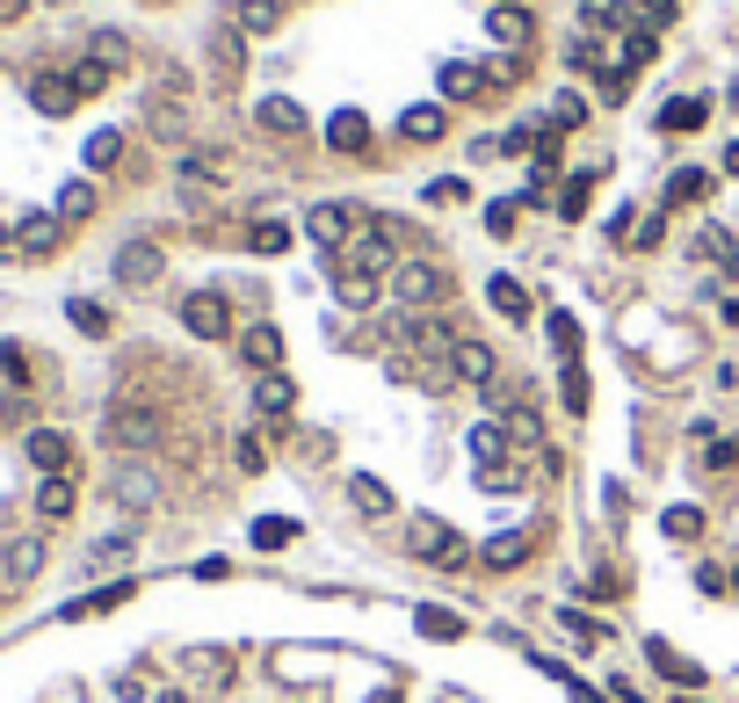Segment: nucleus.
Wrapping results in <instances>:
<instances>
[{"instance_id":"1","label":"nucleus","mask_w":739,"mask_h":703,"mask_svg":"<svg viewBox=\"0 0 739 703\" xmlns=\"http://www.w3.org/2000/svg\"><path fill=\"white\" fill-rule=\"evenodd\" d=\"M160 436H167V421H160L145 399H117V406L102 414V442H117V450H138V458H145Z\"/></svg>"},{"instance_id":"2","label":"nucleus","mask_w":739,"mask_h":703,"mask_svg":"<svg viewBox=\"0 0 739 703\" xmlns=\"http://www.w3.org/2000/svg\"><path fill=\"white\" fill-rule=\"evenodd\" d=\"M443 290H449V276L435 262H399L392 268V298L406 305V312H421V305H443Z\"/></svg>"},{"instance_id":"3","label":"nucleus","mask_w":739,"mask_h":703,"mask_svg":"<svg viewBox=\"0 0 739 703\" xmlns=\"http://www.w3.org/2000/svg\"><path fill=\"white\" fill-rule=\"evenodd\" d=\"M392 268H399V246H392V232H384V226H362L356 240H348V276L378 283V276H392Z\"/></svg>"},{"instance_id":"4","label":"nucleus","mask_w":739,"mask_h":703,"mask_svg":"<svg viewBox=\"0 0 739 703\" xmlns=\"http://www.w3.org/2000/svg\"><path fill=\"white\" fill-rule=\"evenodd\" d=\"M182 327H189L196 341H225L232 334V305H225L218 290H189V298H182Z\"/></svg>"},{"instance_id":"5","label":"nucleus","mask_w":739,"mask_h":703,"mask_svg":"<svg viewBox=\"0 0 739 703\" xmlns=\"http://www.w3.org/2000/svg\"><path fill=\"white\" fill-rule=\"evenodd\" d=\"M392 341H399V349H413V355H449L465 334H449V327H435V319H421V312H399L392 319Z\"/></svg>"},{"instance_id":"6","label":"nucleus","mask_w":739,"mask_h":703,"mask_svg":"<svg viewBox=\"0 0 739 703\" xmlns=\"http://www.w3.org/2000/svg\"><path fill=\"white\" fill-rule=\"evenodd\" d=\"M160 268H167V254H160L153 240H123V246H117V283H131V290L160 283Z\"/></svg>"},{"instance_id":"7","label":"nucleus","mask_w":739,"mask_h":703,"mask_svg":"<svg viewBox=\"0 0 739 703\" xmlns=\"http://www.w3.org/2000/svg\"><path fill=\"white\" fill-rule=\"evenodd\" d=\"M406 551H413V559H435V565H443L449 551H457V529H449L443 515H413V523H406Z\"/></svg>"},{"instance_id":"8","label":"nucleus","mask_w":739,"mask_h":703,"mask_svg":"<svg viewBox=\"0 0 739 703\" xmlns=\"http://www.w3.org/2000/svg\"><path fill=\"white\" fill-rule=\"evenodd\" d=\"M22 458H30L44 479H58V472L73 464V442L58 436V428H30V436H22Z\"/></svg>"},{"instance_id":"9","label":"nucleus","mask_w":739,"mask_h":703,"mask_svg":"<svg viewBox=\"0 0 739 703\" xmlns=\"http://www.w3.org/2000/svg\"><path fill=\"white\" fill-rule=\"evenodd\" d=\"M109 493H117V508H131V515H145L160 501V479L145 472V464H123L117 479H109Z\"/></svg>"},{"instance_id":"10","label":"nucleus","mask_w":739,"mask_h":703,"mask_svg":"<svg viewBox=\"0 0 739 703\" xmlns=\"http://www.w3.org/2000/svg\"><path fill=\"white\" fill-rule=\"evenodd\" d=\"M493 349H486V341H457V349H449V377H465V385H493Z\"/></svg>"},{"instance_id":"11","label":"nucleus","mask_w":739,"mask_h":703,"mask_svg":"<svg viewBox=\"0 0 739 703\" xmlns=\"http://www.w3.org/2000/svg\"><path fill=\"white\" fill-rule=\"evenodd\" d=\"M0 573H8V587H30L36 573H44V545H36V537H15V545L0 551Z\"/></svg>"},{"instance_id":"12","label":"nucleus","mask_w":739,"mask_h":703,"mask_svg":"<svg viewBox=\"0 0 739 703\" xmlns=\"http://www.w3.org/2000/svg\"><path fill=\"white\" fill-rule=\"evenodd\" d=\"M240 355L261 370V377H275V370H283V334H275V327H247V334H240Z\"/></svg>"},{"instance_id":"13","label":"nucleus","mask_w":739,"mask_h":703,"mask_svg":"<svg viewBox=\"0 0 739 703\" xmlns=\"http://www.w3.org/2000/svg\"><path fill=\"white\" fill-rule=\"evenodd\" d=\"M348 501H356L362 515H399V501H392V486H384V479H370V472H348Z\"/></svg>"},{"instance_id":"14","label":"nucleus","mask_w":739,"mask_h":703,"mask_svg":"<svg viewBox=\"0 0 739 703\" xmlns=\"http://www.w3.org/2000/svg\"><path fill=\"white\" fill-rule=\"evenodd\" d=\"M58 226H66L58 211H36V218H22V226H15V254H52V246H58Z\"/></svg>"},{"instance_id":"15","label":"nucleus","mask_w":739,"mask_h":703,"mask_svg":"<svg viewBox=\"0 0 739 703\" xmlns=\"http://www.w3.org/2000/svg\"><path fill=\"white\" fill-rule=\"evenodd\" d=\"M645 660H653V668L667 674V682H682V689H696V682H704V668H696V660H682V652H674L667 638H645Z\"/></svg>"},{"instance_id":"16","label":"nucleus","mask_w":739,"mask_h":703,"mask_svg":"<svg viewBox=\"0 0 739 703\" xmlns=\"http://www.w3.org/2000/svg\"><path fill=\"white\" fill-rule=\"evenodd\" d=\"M312 240H327V246H341L348 232H356V211H348V204H312Z\"/></svg>"},{"instance_id":"17","label":"nucleus","mask_w":739,"mask_h":703,"mask_svg":"<svg viewBox=\"0 0 739 703\" xmlns=\"http://www.w3.org/2000/svg\"><path fill=\"white\" fill-rule=\"evenodd\" d=\"M327 145H334V153H362V145H370V123H362V109H334Z\"/></svg>"},{"instance_id":"18","label":"nucleus","mask_w":739,"mask_h":703,"mask_svg":"<svg viewBox=\"0 0 739 703\" xmlns=\"http://www.w3.org/2000/svg\"><path fill=\"white\" fill-rule=\"evenodd\" d=\"M486 565H493V573H508V565H522L530 559V537H522V529H500V537H486V551H479Z\"/></svg>"},{"instance_id":"19","label":"nucleus","mask_w":739,"mask_h":703,"mask_svg":"<svg viewBox=\"0 0 739 703\" xmlns=\"http://www.w3.org/2000/svg\"><path fill=\"white\" fill-rule=\"evenodd\" d=\"M30 102L44 109V117H66V109L80 102V88H73V80H52V73H44V80H30Z\"/></svg>"},{"instance_id":"20","label":"nucleus","mask_w":739,"mask_h":703,"mask_svg":"<svg viewBox=\"0 0 739 703\" xmlns=\"http://www.w3.org/2000/svg\"><path fill=\"white\" fill-rule=\"evenodd\" d=\"M399 131H406L413 145H435V139H443V131H449V117H443V109H435V102H421V109H406V117H399Z\"/></svg>"},{"instance_id":"21","label":"nucleus","mask_w":739,"mask_h":703,"mask_svg":"<svg viewBox=\"0 0 739 703\" xmlns=\"http://www.w3.org/2000/svg\"><path fill=\"white\" fill-rule=\"evenodd\" d=\"M232 22H240V36H269L275 22H283V0H240Z\"/></svg>"},{"instance_id":"22","label":"nucleus","mask_w":739,"mask_h":703,"mask_svg":"<svg viewBox=\"0 0 739 703\" xmlns=\"http://www.w3.org/2000/svg\"><path fill=\"white\" fill-rule=\"evenodd\" d=\"M261 131H275V139H291V131H305V109H297L291 95H269V102H261Z\"/></svg>"},{"instance_id":"23","label":"nucleus","mask_w":739,"mask_h":703,"mask_svg":"<svg viewBox=\"0 0 739 703\" xmlns=\"http://www.w3.org/2000/svg\"><path fill=\"white\" fill-rule=\"evenodd\" d=\"M486 298H493L500 319H530V290H522L515 276H493V283H486Z\"/></svg>"},{"instance_id":"24","label":"nucleus","mask_w":739,"mask_h":703,"mask_svg":"<svg viewBox=\"0 0 739 703\" xmlns=\"http://www.w3.org/2000/svg\"><path fill=\"white\" fill-rule=\"evenodd\" d=\"M704 117H710V102H704V95H674V102L660 109V131H696Z\"/></svg>"},{"instance_id":"25","label":"nucleus","mask_w":739,"mask_h":703,"mask_svg":"<svg viewBox=\"0 0 739 703\" xmlns=\"http://www.w3.org/2000/svg\"><path fill=\"white\" fill-rule=\"evenodd\" d=\"M131 551H138L131 529H117V537H95V545H87V573H102V565H123Z\"/></svg>"},{"instance_id":"26","label":"nucleus","mask_w":739,"mask_h":703,"mask_svg":"<svg viewBox=\"0 0 739 703\" xmlns=\"http://www.w3.org/2000/svg\"><path fill=\"white\" fill-rule=\"evenodd\" d=\"M291 399H297V392H291V377H283V370H275V377H261V385H254V406H261V414H269V421H283V414H291Z\"/></svg>"},{"instance_id":"27","label":"nucleus","mask_w":739,"mask_h":703,"mask_svg":"<svg viewBox=\"0 0 739 703\" xmlns=\"http://www.w3.org/2000/svg\"><path fill=\"white\" fill-rule=\"evenodd\" d=\"M508 442H522L530 458H551V450H544V428H536L530 406H508Z\"/></svg>"},{"instance_id":"28","label":"nucleus","mask_w":739,"mask_h":703,"mask_svg":"<svg viewBox=\"0 0 739 703\" xmlns=\"http://www.w3.org/2000/svg\"><path fill=\"white\" fill-rule=\"evenodd\" d=\"M660 529H667L674 545H682V537H704V508H696V501H674V508L660 515Z\"/></svg>"},{"instance_id":"29","label":"nucleus","mask_w":739,"mask_h":703,"mask_svg":"<svg viewBox=\"0 0 739 703\" xmlns=\"http://www.w3.org/2000/svg\"><path fill=\"white\" fill-rule=\"evenodd\" d=\"M471 458H479V472H486V464H500V458H508V428L479 421V428H471Z\"/></svg>"},{"instance_id":"30","label":"nucleus","mask_w":739,"mask_h":703,"mask_svg":"<svg viewBox=\"0 0 739 703\" xmlns=\"http://www.w3.org/2000/svg\"><path fill=\"white\" fill-rule=\"evenodd\" d=\"M36 515H52V523H58V515H73V479L66 472L36 486Z\"/></svg>"},{"instance_id":"31","label":"nucleus","mask_w":739,"mask_h":703,"mask_svg":"<svg viewBox=\"0 0 739 703\" xmlns=\"http://www.w3.org/2000/svg\"><path fill=\"white\" fill-rule=\"evenodd\" d=\"M486 30H493L500 44H530V15H522V8H493V15H486Z\"/></svg>"},{"instance_id":"32","label":"nucleus","mask_w":739,"mask_h":703,"mask_svg":"<svg viewBox=\"0 0 739 703\" xmlns=\"http://www.w3.org/2000/svg\"><path fill=\"white\" fill-rule=\"evenodd\" d=\"M291 537H297L291 515H261V523H254V551H283Z\"/></svg>"},{"instance_id":"33","label":"nucleus","mask_w":739,"mask_h":703,"mask_svg":"<svg viewBox=\"0 0 739 703\" xmlns=\"http://www.w3.org/2000/svg\"><path fill=\"white\" fill-rule=\"evenodd\" d=\"M479 88H486V73H479V66H443V95H449V102H471Z\"/></svg>"},{"instance_id":"34","label":"nucleus","mask_w":739,"mask_h":703,"mask_svg":"<svg viewBox=\"0 0 739 703\" xmlns=\"http://www.w3.org/2000/svg\"><path fill=\"white\" fill-rule=\"evenodd\" d=\"M87 211H95V189H87V182H66V189H58V218L73 226V218H87Z\"/></svg>"},{"instance_id":"35","label":"nucleus","mask_w":739,"mask_h":703,"mask_svg":"<svg viewBox=\"0 0 739 703\" xmlns=\"http://www.w3.org/2000/svg\"><path fill=\"white\" fill-rule=\"evenodd\" d=\"M247 246H254V254H283V246H291V226H275V218H261V226L247 232Z\"/></svg>"},{"instance_id":"36","label":"nucleus","mask_w":739,"mask_h":703,"mask_svg":"<svg viewBox=\"0 0 739 703\" xmlns=\"http://www.w3.org/2000/svg\"><path fill=\"white\" fill-rule=\"evenodd\" d=\"M413 624H421L428 638H465V616H449V609H421Z\"/></svg>"},{"instance_id":"37","label":"nucleus","mask_w":739,"mask_h":703,"mask_svg":"<svg viewBox=\"0 0 739 703\" xmlns=\"http://www.w3.org/2000/svg\"><path fill=\"white\" fill-rule=\"evenodd\" d=\"M117 153H123V131H95L87 139V167H117Z\"/></svg>"},{"instance_id":"38","label":"nucleus","mask_w":739,"mask_h":703,"mask_svg":"<svg viewBox=\"0 0 739 703\" xmlns=\"http://www.w3.org/2000/svg\"><path fill=\"white\" fill-rule=\"evenodd\" d=\"M595 175H602V167H587L580 182H566V189H558V218H580L587 211V182H595Z\"/></svg>"},{"instance_id":"39","label":"nucleus","mask_w":739,"mask_h":703,"mask_svg":"<svg viewBox=\"0 0 739 703\" xmlns=\"http://www.w3.org/2000/svg\"><path fill=\"white\" fill-rule=\"evenodd\" d=\"M66 312H73V327H80V334H109V312H102V305H87V298H73Z\"/></svg>"},{"instance_id":"40","label":"nucleus","mask_w":739,"mask_h":703,"mask_svg":"<svg viewBox=\"0 0 739 703\" xmlns=\"http://www.w3.org/2000/svg\"><path fill=\"white\" fill-rule=\"evenodd\" d=\"M566 631H573V646H602V624H595V616H580V609H573V602H566Z\"/></svg>"},{"instance_id":"41","label":"nucleus","mask_w":739,"mask_h":703,"mask_svg":"<svg viewBox=\"0 0 739 703\" xmlns=\"http://www.w3.org/2000/svg\"><path fill=\"white\" fill-rule=\"evenodd\" d=\"M710 189V175H696V167H682V175L667 182V204H688V196H704Z\"/></svg>"},{"instance_id":"42","label":"nucleus","mask_w":739,"mask_h":703,"mask_svg":"<svg viewBox=\"0 0 739 703\" xmlns=\"http://www.w3.org/2000/svg\"><path fill=\"white\" fill-rule=\"evenodd\" d=\"M123 58H131V44H123L117 30H102V36H95V66H123Z\"/></svg>"},{"instance_id":"43","label":"nucleus","mask_w":739,"mask_h":703,"mask_svg":"<svg viewBox=\"0 0 739 703\" xmlns=\"http://www.w3.org/2000/svg\"><path fill=\"white\" fill-rule=\"evenodd\" d=\"M558 392H566V406H573V414H580V406H587V370H580V363H566V377H558Z\"/></svg>"},{"instance_id":"44","label":"nucleus","mask_w":739,"mask_h":703,"mask_svg":"<svg viewBox=\"0 0 739 703\" xmlns=\"http://www.w3.org/2000/svg\"><path fill=\"white\" fill-rule=\"evenodd\" d=\"M544 327H551V341H558V349H566V355L580 349V327H573V312H551Z\"/></svg>"},{"instance_id":"45","label":"nucleus","mask_w":739,"mask_h":703,"mask_svg":"<svg viewBox=\"0 0 739 703\" xmlns=\"http://www.w3.org/2000/svg\"><path fill=\"white\" fill-rule=\"evenodd\" d=\"M334 290H341V305H370V298H378V283H370V276H341Z\"/></svg>"},{"instance_id":"46","label":"nucleus","mask_w":739,"mask_h":703,"mask_svg":"<svg viewBox=\"0 0 739 703\" xmlns=\"http://www.w3.org/2000/svg\"><path fill=\"white\" fill-rule=\"evenodd\" d=\"M696 254H704V262H725V268H732V240H725V232H704V240H696Z\"/></svg>"},{"instance_id":"47","label":"nucleus","mask_w":739,"mask_h":703,"mask_svg":"<svg viewBox=\"0 0 739 703\" xmlns=\"http://www.w3.org/2000/svg\"><path fill=\"white\" fill-rule=\"evenodd\" d=\"M428 204H465V182H457V175H435L428 182Z\"/></svg>"},{"instance_id":"48","label":"nucleus","mask_w":739,"mask_h":703,"mask_svg":"<svg viewBox=\"0 0 739 703\" xmlns=\"http://www.w3.org/2000/svg\"><path fill=\"white\" fill-rule=\"evenodd\" d=\"M102 80H109V66H95V58H87V66H73V88H80V95H95Z\"/></svg>"},{"instance_id":"49","label":"nucleus","mask_w":739,"mask_h":703,"mask_svg":"<svg viewBox=\"0 0 739 703\" xmlns=\"http://www.w3.org/2000/svg\"><path fill=\"white\" fill-rule=\"evenodd\" d=\"M189 668H196V674H232V660H225V652H210V646H204V652H189Z\"/></svg>"},{"instance_id":"50","label":"nucleus","mask_w":739,"mask_h":703,"mask_svg":"<svg viewBox=\"0 0 739 703\" xmlns=\"http://www.w3.org/2000/svg\"><path fill=\"white\" fill-rule=\"evenodd\" d=\"M269 464V450H261V436H240V472H261Z\"/></svg>"},{"instance_id":"51","label":"nucleus","mask_w":739,"mask_h":703,"mask_svg":"<svg viewBox=\"0 0 739 703\" xmlns=\"http://www.w3.org/2000/svg\"><path fill=\"white\" fill-rule=\"evenodd\" d=\"M218 66H225V80H232V73H240V36H232V30L218 36Z\"/></svg>"},{"instance_id":"52","label":"nucleus","mask_w":739,"mask_h":703,"mask_svg":"<svg viewBox=\"0 0 739 703\" xmlns=\"http://www.w3.org/2000/svg\"><path fill=\"white\" fill-rule=\"evenodd\" d=\"M486 232H515V204H486Z\"/></svg>"},{"instance_id":"53","label":"nucleus","mask_w":739,"mask_h":703,"mask_svg":"<svg viewBox=\"0 0 739 703\" xmlns=\"http://www.w3.org/2000/svg\"><path fill=\"white\" fill-rule=\"evenodd\" d=\"M587 117V102L580 95H558V109H551V123H580Z\"/></svg>"},{"instance_id":"54","label":"nucleus","mask_w":739,"mask_h":703,"mask_svg":"<svg viewBox=\"0 0 739 703\" xmlns=\"http://www.w3.org/2000/svg\"><path fill=\"white\" fill-rule=\"evenodd\" d=\"M638 8H645V22H653V30H660V22H674V0H638Z\"/></svg>"},{"instance_id":"55","label":"nucleus","mask_w":739,"mask_h":703,"mask_svg":"<svg viewBox=\"0 0 739 703\" xmlns=\"http://www.w3.org/2000/svg\"><path fill=\"white\" fill-rule=\"evenodd\" d=\"M725 167H732V175H739V145H725Z\"/></svg>"},{"instance_id":"56","label":"nucleus","mask_w":739,"mask_h":703,"mask_svg":"<svg viewBox=\"0 0 739 703\" xmlns=\"http://www.w3.org/2000/svg\"><path fill=\"white\" fill-rule=\"evenodd\" d=\"M732 458H739V442H732Z\"/></svg>"}]
</instances>
